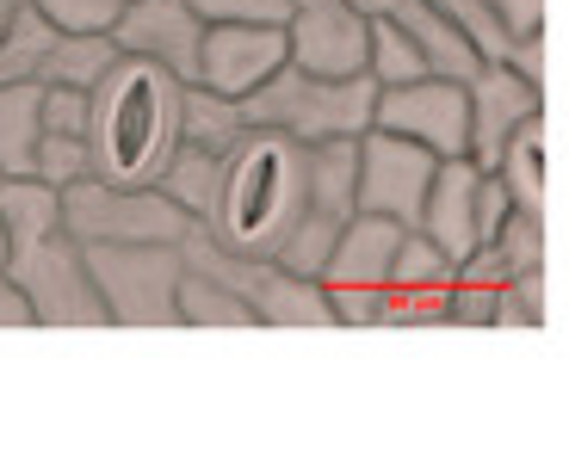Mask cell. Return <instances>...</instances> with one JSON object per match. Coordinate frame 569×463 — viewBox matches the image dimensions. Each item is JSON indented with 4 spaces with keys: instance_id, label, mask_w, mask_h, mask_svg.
<instances>
[{
    "instance_id": "obj_3",
    "label": "cell",
    "mask_w": 569,
    "mask_h": 463,
    "mask_svg": "<svg viewBox=\"0 0 569 463\" xmlns=\"http://www.w3.org/2000/svg\"><path fill=\"white\" fill-rule=\"evenodd\" d=\"M298 211H303V142L248 124L242 142L223 154V192H217V211L204 229L217 241H229L236 253L272 260V248L298 223Z\"/></svg>"
},
{
    "instance_id": "obj_17",
    "label": "cell",
    "mask_w": 569,
    "mask_h": 463,
    "mask_svg": "<svg viewBox=\"0 0 569 463\" xmlns=\"http://www.w3.org/2000/svg\"><path fill=\"white\" fill-rule=\"evenodd\" d=\"M353 180H359V137L303 142V211L347 223L353 217Z\"/></svg>"
},
{
    "instance_id": "obj_35",
    "label": "cell",
    "mask_w": 569,
    "mask_h": 463,
    "mask_svg": "<svg viewBox=\"0 0 569 463\" xmlns=\"http://www.w3.org/2000/svg\"><path fill=\"white\" fill-rule=\"evenodd\" d=\"M0 328H38V315H31L26 291H19L7 272H0Z\"/></svg>"
},
{
    "instance_id": "obj_33",
    "label": "cell",
    "mask_w": 569,
    "mask_h": 463,
    "mask_svg": "<svg viewBox=\"0 0 569 463\" xmlns=\"http://www.w3.org/2000/svg\"><path fill=\"white\" fill-rule=\"evenodd\" d=\"M489 13L501 19V31H508V43L545 38V0H489Z\"/></svg>"
},
{
    "instance_id": "obj_4",
    "label": "cell",
    "mask_w": 569,
    "mask_h": 463,
    "mask_svg": "<svg viewBox=\"0 0 569 463\" xmlns=\"http://www.w3.org/2000/svg\"><path fill=\"white\" fill-rule=\"evenodd\" d=\"M371 99H378L371 74H310L298 62H279L236 105L254 130H279L291 142H322V137H366Z\"/></svg>"
},
{
    "instance_id": "obj_13",
    "label": "cell",
    "mask_w": 569,
    "mask_h": 463,
    "mask_svg": "<svg viewBox=\"0 0 569 463\" xmlns=\"http://www.w3.org/2000/svg\"><path fill=\"white\" fill-rule=\"evenodd\" d=\"M465 99H470V161L483 173H496V154L513 130L527 118L545 112V87L513 74L508 62H483V69L465 81Z\"/></svg>"
},
{
    "instance_id": "obj_22",
    "label": "cell",
    "mask_w": 569,
    "mask_h": 463,
    "mask_svg": "<svg viewBox=\"0 0 569 463\" xmlns=\"http://www.w3.org/2000/svg\"><path fill=\"white\" fill-rule=\"evenodd\" d=\"M161 192L180 204L192 223H211L217 211V192H223V154L211 149H192V142H180V149L168 154V168H161Z\"/></svg>"
},
{
    "instance_id": "obj_21",
    "label": "cell",
    "mask_w": 569,
    "mask_h": 463,
    "mask_svg": "<svg viewBox=\"0 0 569 463\" xmlns=\"http://www.w3.org/2000/svg\"><path fill=\"white\" fill-rule=\"evenodd\" d=\"M112 57H118L112 31H50L43 62H38V81L43 87H93L106 69H112Z\"/></svg>"
},
{
    "instance_id": "obj_19",
    "label": "cell",
    "mask_w": 569,
    "mask_h": 463,
    "mask_svg": "<svg viewBox=\"0 0 569 463\" xmlns=\"http://www.w3.org/2000/svg\"><path fill=\"white\" fill-rule=\"evenodd\" d=\"M496 180L508 185L513 211H539L545 217V192H551V142H545V112L527 118L496 154Z\"/></svg>"
},
{
    "instance_id": "obj_23",
    "label": "cell",
    "mask_w": 569,
    "mask_h": 463,
    "mask_svg": "<svg viewBox=\"0 0 569 463\" xmlns=\"http://www.w3.org/2000/svg\"><path fill=\"white\" fill-rule=\"evenodd\" d=\"M248 118L236 99L223 93H204L199 81L180 87V142H192V149H211V154H229L236 142H242Z\"/></svg>"
},
{
    "instance_id": "obj_12",
    "label": "cell",
    "mask_w": 569,
    "mask_h": 463,
    "mask_svg": "<svg viewBox=\"0 0 569 463\" xmlns=\"http://www.w3.org/2000/svg\"><path fill=\"white\" fill-rule=\"evenodd\" d=\"M284 62V26H248V19H217L199 38V87L223 99H248Z\"/></svg>"
},
{
    "instance_id": "obj_9",
    "label": "cell",
    "mask_w": 569,
    "mask_h": 463,
    "mask_svg": "<svg viewBox=\"0 0 569 463\" xmlns=\"http://www.w3.org/2000/svg\"><path fill=\"white\" fill-rule=\"evenodd\" d=\"M427 180H433V154L409 137H390V130L371 124L359 137V180H353V211L366 217H390V223L415 229L421 217Z\"/></svg>"
},
{
    "instance_id": "obj_16",
    "label": "cell",
    "mask_w": 569,
    "mask_h": 463,
    "mask_svg": "<svg viewBox=\"0 0 569 463\" xmlns=\"http://www.w3.org/2000/svg\"><path fill=\"white\" fill-rule=\"evenodd\" d=\"M390 19L402 26V38L415 43V57H421L427 74H446V81H470V74L483 69V57L470 50V38L452 26V19L433 7V0H397Z\"/></svg>"
},
{
    "instance_id": "obj_6",
    "label": "cell",
    "mask_w": 569,
    "mask_h": 463,
    "mask_svg": "<svg viewBox=\"0 0 569 463\" xmlns=\"http://www.w3.org/2000/svg\"><path fill=\"white\" fill-rule=\"evenodd\" d=\"M57 198H62V229L81 248L87 241H168V248H180L186 223H192L161 185H106L93 173H81Z\"/></svg>"
},
{
    "instance_id": "obj_5",
    "label": "cell",
    "mask_w": 569,
    "mask_h": 463,
    "mask_svg": "<svg viewBox=\"0 0 569 463\" xmlns=\"http://www.w3.org/2000/svg\"><path fill=\"white\" fill-rule=\"evenodd\" d=\"M81 260L112 328H180V315H173V284L186 272L180 248H168V241H87Z\"/></svg>"
},
{
    "instance_id": "obj_15",
    "label": "cell",
    "mask_w": 569,
    "mask_h": 463,
    "mask_svg": "<svg viewBox=\"0 0 569 463\" xmlns=\"http://www.w3.org/2000/svg\"><path fill=\"white\" fill-rule=\"evenodd\" d=\"M477 180H483V168H477L470 154L433 161V180H427L421 217H415V229H421V235L433 241L452 266L465 260L470 248H477Z\"/></svg>"
},
{
    "instance_id": "obj_18",
    "label": "cell",
    "mask_w": 569,
    "mask_h": 463,
    "mask_svg": "<svg viewBox=\"0 0 569 463\" xmlns=\"http://www.w3.org/2000/svg\"><path fill=\"white\" fill-rule=\"evenodd\" d=\"M260 328H335V309H328L322 279H303V272H284L267 260L260 284L248 291Z\"/></svg>"
},
{
    "instance_id": "obj_36",
    "label": "cell",
    "mask_w": 569,
    "mask_h": 463,
    "mask_svg": "<svg viewBox=\"0 0 569 463\" xmlns=\"http://www.w3.org/2000/svg\"><path fill=\"white\" fill-rule=\"evenodd\" d=\"M359 13H390V7H397V0H353Z\"/></svg>"
},
{
    "instance_id": "obj_2",
    "label": "cell",
    "mask_w": 569,
    "mask_h": 463,
    "mask_svg": "<svg viewBox=\"0 0 569 463\" xmlns=\"http://www.w3.org/2000/svg\"><path fill=\"white\" fill-rule=\"evenodd\" d=\"M180 149V81L149 57H112L87 87V173L106 185H156Z\"/></svg>"
},
{
    "instance_id": "obj_25",
    "label": "cell",
    "mask_w": 569,
    "mask_h": 463,
    "mask_svg": "<svg viewBox=\"0 0 569 463\" xmlns=\"http://www.w3.org/2000/svg\"><path fill=\"white\" fill-rule=\"evenodd\" d=\"M366 74H371L378 87H397V81L427 74L421 57H415V43L402 38V26H397L390 13H371V26H366Z\"/></svg>"
},
{
    "instance_id": "obj_8",
    "label": "cell",
    "mask_w": 569,
    "mask_h": 463,
    "mask_svg": "<svg viewBox=\"0 0 569 463\" xmlns=\"http://www.w3.org/2000/svg\"><path fill=\"white\" fill-rule=\"evenodd\" d=\"M371 124L421 142L433 161L470 154V99H465V81H446V74H415V81L378 87Z\"/></svg>"
},
{
    "instance_id": "obj_10",
    "label": "cell",
    "mask_w": 569,
    "mask_h": 463,
    "mask_svg": "<svg viewBox=\"0 0 569 463\" xmlns=\"http://www.w3.org/2000/svg\"><path fill=\"white\" fill-rule=\"evenodd\" d=\"M366 26L353 0H291L284 13V62L310 74H366Z\"/></svg>"
},
{
    "instance_id": "obj_7",
    "label": "cell",
    "mask_w": 569,
    "mask_h": 463,
    "mask_svg": "<svg viewBox=\"0 0 569 463\" xmlns=\"http://www.w3.org/2000/svg\"><path fill=\"white\" fill-rule=\"evenodd\" d=\"M397 241H402V223L366 217V211H353L335 229V248H328L322 272H316L322 291H328V309H335V328H378Z\"/></svg>"
},
{
    "instance_id": "obj_30",
    "label": "cell",
    "mask_w": 569,
    "mask_h": 463,
    "mask_svg": "<svg viewBox=\"0 0 569 463\" xmlns=\"http://www.w3.org/2000/svg\"><path fill=\"white\" fill-rule=\"evenodd\" d=\"M57 31H112L118 0H31Z\"/></svg>"
},
{
    "instance_id": "obj_38",
    "label": "cell",
    "mask_w": 569,
    "mask_h": 463,
    "mask_svg": "<svg viewBox=\"0 0 569 463\" xmlns=\"http://www.w3.org/2000/svg\"><path fill=\"white\" fill-rule=\"evenodd\" d=\"M118 7H124V0H118Z\"/></svg>"
},
{
    "instance_id": "obj_1",
    "label": "cell",
    "mask_w": 569,
    "mask_h": 463,
    "mask_svg": "<svg viewBox=\"0 0 569 463\" xmlns=\"http://www.w3.org/2000/svg\"><path fill=\"white\" fill-rule=\"evenodd\" d=\"M0 272L26 291L38 328H106L81 241L62 229V198L43 180H0Z\"/></svg>"
},
{
    "instance_id": "obj_27",
    "label": "cell",
    "mask_w": 569,
    "mask_h": 463,
    "mask_svg": "<svg viewBox=\"0 0 569 463\" xmlns=\"http://www.w3.org/2000/svg\"><path fill=\"white\" fill-rule=\"evenodd\" d=\"M433 7H440V13L465 31L470 50H477L483 62H508L513 43H508V31H501V19L489 13V0H433Z\"/></svg>"
},
{
    "instance_id": "obj_37",
    "label": "cell",
    "mask_w": 569,
    "mask_h": 463,
    "mask_svg": "<svg viewBox=\"0 0 569 463\" xmlns=\"http://www.w3.org/2000/svg\"><path fill=\"white\" fill-rule=\"evenodd\" d=\"M7 13H13V0H0V31H7Z\"/></svg>"
},
{
    "instance_id": "obj_26",
    "label": "cell",
    "mask_w": 569,
    "mask_h": 463,
    "mask_svg": "<svg viewBox=\"0 0 569 463\" xmlns=\"http://www.w3.org/2000/svg\"><path fill=\"white\" fill-rule=\"evenodd\" d=\"M335 229H341V223H328V217H316V211H298V223L284 229L279 248H272V266L316 279V272H322V260H328V248H335Z\"/></svg>"
},
{
    "instance_id": "obj_31",
    "label": "cell",
    "mask_w": 569,
    "mask_h": 463,
    "mask_svg": "<svg viewBox=\"0 0 569 463\" xmlns=\"http://www.w3.org/2000/svg\"><path fill=\"white\" fill-rule=\"evenodd\" d=\"M38 118L57 137H87V87H43Z\"/></svg>"
},
{
    "instance_id": "obj_34",
    "label": "cell",
    "mask_w": 569,
    "mask_h": 463,
    "mask_svg": "<svg viewBox=\"0 0 569 463\" xmlns=\"http://www.w3.org/2000/svg\"><path fill=\"white\" fill-rule=\"evenodd\" d=\"M508 211H513L508 185H501L496 173H483V180H477V241H496V229L508 223Z\"/></svg>"
},
{
    "instance_id": "obj_39",
    "label": "cell",
    "mask_w": 569,
    "mask_h": 463,
    "mask_svg": "<svg viewBox=\"0 0 569 463\" xmlns=\"http://www.w3.org/2000/svg\"><path fill=\"white\" fill-rule=\"evenodd\" d=\"M13 7H19V0H13Z\"/></svg>"
},
{
    "instance_id": "obj_11",
    "label": "cell",
    "mask_w": 569,
    "mask_h": 463,
    "mask_svg": "<svg viewBox=\"0 0 569 463\" xmlns=\"http://www.w3.org/2000/svg\"><path fill=\"white\" fill-rule=\"evenodd\" d=\"M199 38L204 19L186 0H124L112 19V43L118 57H149L173 74L180 87L199 81Z\"/></svg>"
},
{
    "instance_id": "obj_29",
    "label": "cell",
    "mask_w": 569,
    "mask_h": 463,
    "mask_svg": "<svg viewBox=\"0 0 569 463\" xmlns=\"http://www.w3.org/2000/svg\"><path fill=\"white\" fill-rule=\"evenodd\" d=\"M496 248L508 253V266H545V217L539 211H508V223L496 229Z\"/></svg>"
},
{
    "instance_id": "obj_20",
    "label": "cell",
    "mask_w": 569,
    "mask_h": 463,
    "mask_svg": "<svg viewBox=\"0 0 569 463\" xmlns=\"http://www.w3.org/2000/svg\"><path fill=\"white\" fill-rule=\"evenodd\" d=\"M43 81H0V180H31L43 118H38Z\"/></svg>"
},
{
    "instance_id": "obj_24",
    "label": "cell",
    "mask_w": 569,
    "mask_h": 463,
    "mask_svg": "<svg viewBox=\"0 0 569 463\" xmlns=\"http://www.w3.org/2000/svg\"><path fill=\"white\" fill-rule=\"evenodd\" d=\"M173 315H180V328H260L254 303L242 291H229V284L204 279V272H180V284H173Z\"/></svg>"
},
{
    "instance_id": "obj_14",
    "label": "cell",
    "mask_w": 569,
    "mask_h": 463,
    "mask_svg": "<svg viewBox=\"0 0 569 463\" xmlns=\"http://www.w3.org/2000/svg\"><path fill=\"white\" fill-rule=\"evenodd\" d=\"M452 279H458L452 260H446V253L421 235V229H402L397 260H390V279H385V315H378V322H397V328L446 322Z\"/></svg>"
},
{
    "instance_id": "obj_28",
    "label": "cell",
    "mask_w": 569,
    "mask_h": 463,
    "mask_svg": "<svg viewBox=\"0 0 569 463\" xmlns=\"http://www.w3.org/2000/svg\"><path fill=\"white\" fill-rule=\"evenodd\" d=\"M87 173V137H57V130H43L38 137V154H31V180L43 185H74Z\"/></svg>"
},
{
    "instance_id": "obj_32",
    "label": "cell",
    "mask_w": 569,
    "mask_h": 463,
    "mask_svg": "<svg viewBox=\"0 0 569 463\" xmlns=\"http://www.w3.org/2000/svg\"><path fill=\"white\" fill-rule=\"evenodd\" d=\"M192 13L204 19V26H217V19H248V26H284V13H291V0H186Z\"/></svg>"
}]
</instances>
